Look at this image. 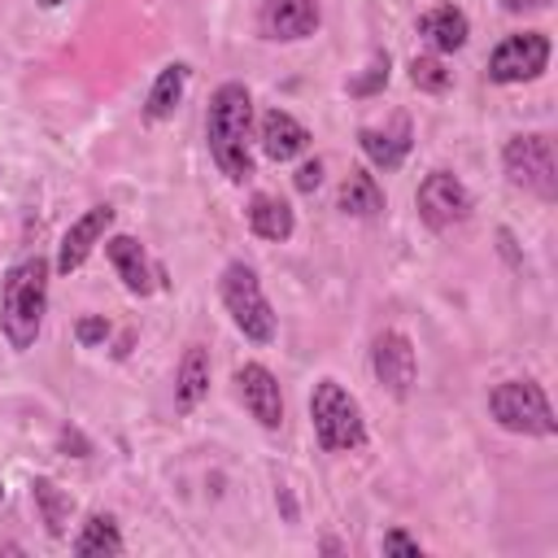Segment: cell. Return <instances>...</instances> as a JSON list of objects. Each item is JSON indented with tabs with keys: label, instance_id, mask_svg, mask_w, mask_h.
I'll return each instance as SVG.
<instances>
[{
	"label": "cell",
	"instance_id": "cell-30",
	"mask_svg": "<svg viewBox=\"0 0 558 558\" xmlns=\"http://www.w3.org/2000/svg\"><path fill=\"white\" fill-rule=\"evenodd\" d=\"M35 4H44V9H57V4H65V0H35Z\"/></svg>",
	"mask_w": 558,
	"mask_h": 558
},
{
	"label": "cell",
	"instance_id": "cell-7",
	"mask_svg": "<svg viewBox=\"0 0 558 558\" xmlns=\"http://www.w3.org/2000/svg\"><path fill=\"white\" fill-rule=\"evenodd\" d=\"M549 65V35L545 31H519L506 35L493 52H488V78L493 83H532L541 78Z\"/></svg>",
	"mask_w": 558,
	"mask_h": 558
},
{
	"label": "cell",
	"instance_id": "cell-12",
	"mask_svg": "<svg viewBox=\"0 0 558 558\" xmlns=\"http://www.w3.org/2000/svg\"><path fill=\"white\" fill-rule=\"evenodd\" d=\"M109 222H113V205H92L83 218H74V222L65 227V235H61V248H57V270H61V275L78 270V266L92 257V248L105 240Z\"/></svg>",
	"mask_w": 558,
	"mask_h": 558
},
{
	"label": "cell",
	"instance_id": "cell-24",
	"mask_svg": "<svg viewBox=\"0 0 558 558\" xmlns=\"http://www.w3.org/2000/svg\"><path fill=\"white\" fill-rule=\"evenodd\" d=\"M388 83V52H375L362 78H349V96H375Z\"/></svg>",
	"mask_w": 558,
	"mask_h": 558
},
{
	"label": "cell",
	"instance_id": "cell-22",
	"mask_svg": "<svg viewBox=\"0 0 558 558\" xmlns=\"http://www.w3.org/2000/svg\"><path fill=\"white\" fill-rule=\"evenodd\" d=\"M31 497H35V506H39V519H44L48 536H65V523H70V514H74L70 493H61L52 480L39 475V480L31 484Z\"/></svg>",
	"mask_w": 558,
	"mask_h": 558
},
{
	"label": "cell",
	"instance_id": "cell-31",
	"mask_svg": "<svg viewBox=\"0 0 558 558\" xmlns=\"http://www.w3.org/2000/svg\"><path fill=\"white\" fill-rule=\"evenodd\" d=\"M0 501H4V484H0Z\"/></svg>",
	"mask_w": 558,
	"mask_h": 558
},
{
	"label": "cell",
	"instance_id": "cell-1",
	"mask_svg": "<svg viewBox=\"0 0 558 558\" xmlns=\"http://www.w3.org/2000/svg\"><path fill=\"white\" fill-rule=\"evenodd\" d=\"M205 140H209V157L214 166L231 179L244 183L253 179V96L244 83H222L209 96V113H205Z\"/></svg>",
	"mask_w": 558,
	"mask_h": 558
},
{
	"label": "cell",
	"instance_id": "cell-19",
	"mask_svg": "<svg viewBox=\"0 0 558 558\" xmlns=\"http://www.w3.org/2000/svg\"><path fill=\"white\" fill-rule=\"evenodd\" d=\"M187 61H170V65H161V74L153 78V87H148V100H144V118L148 122H161V118H170L174 109H179V100H183V92H187Z\"/></svg>",
	"mask_w": 558,
	"mask_h": 558
},
{
	"label": "cell",
	"instance_id": "cell-18",
	"mask_svg": "<svg viewBox=\"0 0 558 558\" xmlns=\"http://www.w3.org/2000/svg\"><path fill=\"white\" fill-rule=\"evenodd\" d=\"M105 253H109L118 279L126 283V292H135V296L153 292V270H148L144 244H140L135 235H109V240H105Z\"/></svg>",
	"mask_w": 558,
	"mask_h": 558
},
{
	"label": "cell",
	"instance_id": "cell-17",
	"mask_svg": "<svg viewBox=\"0 0 558 558\" xmlns=\"http://www.w3.org/2000/svg\"><path fill=\"white\" fill-rule=\"evenodd\" d=\"M418 35L436 48V52H458L471 35V22L458 4H432L423 17H418Z\"/></svg>",
	"mask_w": 558,
	"mask_h": 558
},
{
	"label": "cell",
	"instance_id": "cell-5",
	"mask_svg": "<svg viewBox=\"0 0 558 558\" xmlns=\"http://www.w3.org/2000/svg\"><path fill=\"white\" fill-rule=\"evenodd\" d=\"M488 414L497 418V427L519 432V436H554L558 418L549 410V397L536 379H501L488 392Z\"/></svg>",
	"mask_w": 558,
	"mask_h": 558
},
{
	"label": "cell",
	"instance_id": "cell-4",
	"mask_svg": "<svg viewBox=\"0 0 558 558\" xmlns=\"http://www.w3.org/2000/svg\"><path fill=\"white\" fill-rule=\"evenodd\" d=\"M218 296L231 314V323L253 340V344H270L275 340V310L262 292V279L248 262H227L222 279H218Z\"/></svg>",
	"mask_w": 558,
	"mask_h": 558
},
{
	"label": "cell",
	"instance_id": "cell-29",
	"mask_svg": "<svg viewBox=\"0 0 558 558\" xmlns=\"http://www.w3.org/2000/svg\"><path fill=\"white\" fill-rule=\"evenodd\" d=\"M61 445H65V449L74 445V449H78V458H87V453H92V449H87V440H83L74 427H65V432H61Z\"/></svg>",
	"mask_w": 558,
	"mask_h": 558
},
{
	"label": "cell",
	"instance_id": "cell-25",
	"mask_svg": "<svg viewBox=\"0 0 558 558\" xmlns=\"http://www.w3.org/2000/svg\"><path fill=\"white\" fill-rule=\"evenodd\" d=\"M105 336H109V318H105V314H83V318L74 323V340H78L83 349L100 344Z\"/></svg>",
	"mask_w": 558,
	"mask_h": 558
},
{
	"label": "cell",
	"instance_id": "cell-27",
	"mask_svg": "<svg viewBox=\"0 0 558 558\" xmlns=\"http://www.w3.org/2000/svg\"><path fill=\"white\" fill-rule=\"evenodd\" d=\"M384 554H423V545H418L405 527H392V532L384 536Z\"/></svg>",
	"mask_w": 558,
	"mask_h": 558
},
{
	"label": "cell",
	"instance_id": "cell-2",
	"mask_svg": "<svg viewBox=\"0 0 558 558\" xmlns=\"http://www.w3.org/2000/svg\"><path fill=\"white\" fill-rule=\"evenodd\" d=\"M44 310H48V262L35 253V257L13 262L0 283V331L13 353L35 349Z\"/></svg>",
	"mask_w": 558,
	"mask_h": 558
},
{
	"label": "cell",
	"instance_id": "cell-28",
	"mask_svg": "<svg viewBox=\"0 0 558 558\" xmlns=\"http://www.w3.org/2000/svg\"><path fill=\"white\" fill-rule=\"evenodd\" d=\"M506 13H536V9H549V0H501Z\"/></svg>",
	"mask_w": 558,
	"mask_h": 558
},
{
	"label": "cell",
	"instance_id": "cell-8",
	"mask_svg": "<svg viewBox=\"0 0 558 558\" xmlns=\"http://www.w3.org/2000/svg\"><path fill=\"white\" fill-rule=\"evenodd\" d=\"M414 205H418V218L432 231H449V227H458V222L471 218V192H466V183L453 170H432L418 183Z\"/></svg>",
	"mask_w": 558,
	"mask_h": 558
},
{
	"label": "cell",
	"instance_id": "cell-21",
	"mask_svg": "<svg viewBox=\"0 0 558 558\" xmlns=\"http://www.w3.org/2000/svg\"><path fill=\"white\" fill-rule=\"evenodd\" d=\"M126 545H122V532H118V519L113 514H105V510H96V514H87V523H83V532L74 536V554H122Z\"/></svg>",
	"mask_w": 558,
	"mask_h": 558
},
{
	"label": "cell",
	"instance_id": "cell-16",
	"mask_svg": "<svg viewBox=\"0 0 558 558\" xmlns=\"http://www.w3.org/2000/svg\"><path fill=\"white\" fill-rule=\"evenodd\" d=\"M209 392V349L205 344H187L179 371H174V410L192 414Z\"/></svg>",
	"mask_w": 558,
	"mask_h": 558
},
{
	"label": "cell",
	"instance_id": "cell-9",
	"mask_svg": "<svg viewBox=\"0 0 558 558\" xmlns=\"http://www.w3.org/2000/svg\"><path fill=\"white\" fill-rule=\"evenodd\" d=\"M371 371H375V379H379L392 397H410L414 371H418V357H414L410 336H401V331H379L375 344H371Z\"/></svg>",
	"mask_w": 558,
	"mask_h": 558
},
{
	"label": "cell",
	"instance_id": "cell-11",
	"mask_svg": "<svg viewBox=\"0 0 558 558\" xmlns=\"http://www.w3.org/2000/svg\"><path fill=\"white\" fill-rule=\"evenodd\" d=\"M235 392H240L244 410H248L266 432H275V427L283 423V392H279V379H275L262 362H244V366L235 371Z\"/></svg>",
	"mask_w": 558,
	"mask_h": 558
},
{
	"label": "cell",
	"instance_id": "cell-3",
	"mask_svg": "<svg viewBox=\"0 0 558 558\" xmlns=\"http://www.w3.org/2000/svg\"><path fill=\"white\" fill-rule=\"evenodd\" d=\"M310 418H314V440L323 453H349L366 445V423L357 401L336 384V379H318L314 397H310Z\"/></svg>",
	"mask_w": 558,
	"mask_h": 558
},
{
	"label": "cell",
	"instance_id": "cell-14",
	"mask_svg": "<svg viewBox=\"0 0 558 558\" xmlns=\"http://www.w3.org/2000/svg\"><path fill=\"white\" fill-rule=\"evenodd\" d=\"M257 140H262V153L270 161H292L310 148V131L288 113V109H270L262 113V126H257Z\"/></svg>",
	"mask_w": 558,
	"mask_h": 558
},
{
	"label": "cell",
	"instance_id": "cell-10",
	"mask_svg": "<svg viewBox=\"0 0 558 558\" xmlns=\"http://www.w3.org/2000/svg\"><path fill=\"white\" fill-rule=\"evenodd\" d=\"M318 22H323L318 0H257V31L266 39L296 44V39H310Z\"/></svg>",
	"mask_w": 558,
	"mask_h": 558
},
{
	"label": "cell",
	"instance_id": "cell-23",
	"mask_svg": "<svg viewBox=\"0 0 558 558\" xmlns=\"http://www.w3.org/2000/svg\"><path fill=\"white\" fill-rule=\"evenodd\" d=\"M410 83H414L418 92L440 96V92H449L453 74L445 70V61H440V57H414V61H410Z\"/></svg>",
	"mask_w": 558,
	"mask_h": 558
},
{
	"label": "cell",
	"instance_id": "cell-13",
	"mask_svg": "<svg viewBox=\"0 0 558 558\" xmlns=\"http://www.w3.org/2000/svg\"><path fill=\"white\" fill-rule=\"evenodd\" d=\"M357 144H362V153H366L371 166H379V170H397V166L410 157V144H414V135H410V118L397 113L388 126H362V131H357Z\"/></svg>",
	"mask_w": 558,
	"mask_h": 558
},
{
	"label": "cell",
	"instance_id": "cell-6",
	"mask_svg": "<svg viewBox=\"0 0 558 558\" xmlns=\"http://www.w3.org/2000/svg\"><path fill=\"white\" fill-rule=\"evenodd\" d=\"M501 166H506V179L541 201H554L558 196V157H554V140L541 135V131H527V135H510L506 148H501Z\"/></svg>",
	"mask_w": 558,
	"mask_h": 558
},
{
	"label": "cell",
	"instance_id": "cell-26",
	"mask_svg": "<svg viewBox=\"0 0 558 558\" xmlns=\"http://www.w3.org/2000/svg\"><path fill=\"white\" fill-rule=\"evenodd\" d=\"M292 183H296V192H318V183H323V161H318V157H314V161H301L296 174H292Z\"/></svg>",
	"mask_w": 558,
	"mask_h": 558
},
{
	"label": "cell",
	"instance_id": "cell-20",
	"mask_svg": "<svg viewBox=\"0 0 558 558\" xmlns=\"http://www.w3.org/2000/svg\"><path fill=\"white\" fill-rule=\"evenodd\" d=\"M340 214L349 218H375L384 209V187L375 183L371 170H349V179L340 183Z\"/></svg>",
	"mask_w": 558,
	"mask_h": 558
},
{
	"label": "cell",
	"instance_id": "cell-15",
	"mask_svg": "<svg viewBox=\"0 0 558 558\" xmlns=\"http://www.w3.org/2000/svg\"><path fill=\"white\" fill-rule=\"evenodd\" d=\"M244 214H248L253 235H262V240H270V244H283V240H292V231H296L292 205H288L283 196H275V192H257Z\"/></svg>",
	"mask_w": 558,
	"mask_h": 558
}]
</instances>
